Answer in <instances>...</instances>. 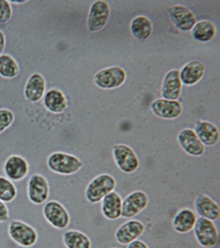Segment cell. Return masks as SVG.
I'll list each match as a JSON object with an SVG mask.
<instances>
[{
	"instance_id": "6da1fadb",
	"label": "cell",
	"mask_w": 220,
	"mask_h": 248,
	"mask_svg": "<svg viewBox=\"0 0 220 248\" xmlns=\"http://www.w3.org/2000/svg\"><path fill=\"white\" fill-rule=\"evenodd\" d=\"M46 164L48 169L53 173L65 176L75 174L84 166V163L76 155L64 152L50 154Z\"/></svg>"
},
{
	"instance_id": "7a4b0ae2",
	"label": "cell",
	"mask_w": 220,
	"mask_h": 248,
	"mask_svg": "<svg viewBox=\"0 0 220 248\" xmlns=\"http://www.w3.org/2000/svg\"><path fill=\"white\" fill-rule=\"evenodd\" d=\"M116 186L117 181L113 175L103 173L94 177L88 184L85 196L89 203H99L104 197L114 191Z\"/></svg>"
},
{
	"instance_id": "3957f363",
	"label": "cell",
	"mask_w": 220,
	"mask_h": 248,
	"mask_svg": "<svg viewBox=\"0 0 220 248\" xmlns=\"http://www.w3.org/2000/svg\"><path fill=\"white\" fill-rule=\"evenodd\" d=\"M8 234L15 244L29 248L37 244L39 234L30 224L19 220H14L8 226Z\"/></svg>"
},
{
	"instance_id": "277c9868",
	"label": "cell",
	"mask_w": 220,
	"mask_h": 248,
	"mask_svg": "<svg viewBox=\"0 0 220 248\" xmlns=\"http://www.w3.org/2000/svg\"><path fill=\"white\" fill-rule=\"evenodd\" d=\"M196 242L201 247L212 248L219 242V232L214 221L198 217L194 228Z\"/></svg>"
},
{
	"instance_id": "5b68a950",
	"label": "cell",
	"mask_w": 220,
	"mask_h": 248,
	"mask_svg": "<svg viewBox=\"0 0 220 248\" xmlns=\"http://www.w3.org/2000/svg\"><path fill=\"white\" fill-rule=\"evenodd\" d=\"M113 160L117 168L123 173H134L140 167V160L134 150L124 144H118L113 146Z\"/></svg>"
},
{
	"instance_id": "8992f818",
	"label": "cell",
	"mask_w": 220,
	"mask_h": 248,
	"mask_svg": "<svg viewBox=\"0 0 220 248\" xmlns=\"http://www.w3.org/2000/svg\"><path fill=\"white\" fill-rule=\"evenodd\" d=\"M43 217L48 223L57 230L67 229L70 224V215L61 202L51 200L45 202L43 209Z\"/></svg>"
},
{
	"instance_id": "52a82bcc",
	"label": "cell",
	"mask_w": 220,
	"mask_h": 248,
	"mask_svg": "<svg viewBox=\"0 0 220 248\" xmlns=\"http://www.w3.org/2000/svg\"><path fill=\"white\" fill-rule=\"evenodd\" d=\"M126 78L125 70L121 67L111 66L97 72L94 77V83L99 88L113 90L122 86Z\"/></svg>"
},
{
	"instance_id": "ba28073f",
	"label": "cell",
	"mask_w": 220,
	"mask_h": 248,
	"mask_svg": "<svg viewBox=\"0 0 220 248\" xmlns=\"http://www.w3.org/2000/svg\"><path fill=\"white\" fill-rule=\"evenodd\" d=\"M27 194L32 204L41 205L47 202L50 195V186L44 175L35 173L29 179Z\"/></svg>"
},
{
	"instance_id": "9c48e42d",
	"label": "cell",
	"mask_w": 220,
	"mask_h": 248,
	"mask_svg": "<svg viewBox=\"0 0 220 248\" xmlns=\"http://www.w3.org/2000/svg\"><path fill=\"white\" fill-rule=\"evenodd\" d=\"M111 16V9L109 3L103 0L94 1L90 7L87 27L88 30L92 32H98L103 30Z\"/></svg>"
},
{
	"instance_id": "30bf717a",
	"label": "cell",
	"mask_w": 220,
	"mask_h": 248,
	"mask_svg": "<svg viewBox=\"0 0 220 248\" xmlns=\"http://www.w3.org/2000/svg\"><path fill=\"white\" fill-rule=\"evenodd\" d=\"M149 197L141 190L132 192L122 200L121 217L132 218L142 213L149 204Z\"/></svg>"
},
{
	"instance_id": "8fae6325",
	"label": "cell",
	"mask_w": 220,
	"mask_h": 248,
	"mask_svg": "<svg viewBox=\"0 0 220 248\" xmlns=\"http://www.w3.org/2000/svg\"><path fill=\"white\" fill-rule=\"evenodd\" d=\"M146 226L143 222L138 220H128L119 226L115 232V239L119 244L128 246L138 240L145 232Z\"/></svg>"
},
{
	"instance_id": "7c38bea8",
	"label": "cell",
	"mask_w": 220,
	"mask_h": 248,
	"mask_svg": "<svg viewBox=\"0 0 220 248\" xmlns=\"http://www.w3.org/2000/svg\"><path fill=\"white\" fill-rule=\"evenodd\" d=\"M5 177L12 182H19L24 180L29 173V165L21 155H14L5 160L3 164Z\"/></svg>"
},
{
	"instance_id": "4fadbf2b",
	"label": "cell",
	"mask_w": 220,
	"mask_h": 248,
	"mask_svg": "<svg viewBox=\"0 0 220 248\" xmlns=\"http://www.w3.org/2000/svg\"><path fill=\"white\" fill-rule=\"evenodd\" d=\"M177 140L183 151L191 156H202L205 153V146L198 139L194 130L191 128L181 130L178 134Z\"/></svg>"
},
{
	"instance_id": "5bb4252c",
	"label": "cell",
	"mask_w": 220,
	"mask_h": 248,
	"mask_svg": "<svg viewBox=\"0 0 220 248\" xmlns=\"http://www.w3.org/2000/svg\"><path fill=\"white\" fill-rule=\"evenodd\" d=\"M169 17L176 28L183 32L192 30L197 22L194 13L183 5H176L169 9Z\"/></svg>"
},
{
	"instance_id": "9a60e30c",
	"label": "cell",
	"mask_w": 220,
	"mask_h": 248,
	"mask_svg": "<svg viewBox=\"0 0 220 248\" xmlns=\"http://www.w3.org/2000/svg\"><path fill=\"white\" fill-rule=\"evenodd\" d=\"M151 109L157 117L167 120L178 118L183 113V107L179 101L163 98L153 101Z\"/></svg>"
},
{
	"instance_id": "2e32d148",
	"label": "cell",
	"mask_w": 220,
	"mask_h": 248,
	"mask_svg": "<svg viewBox=\"0 0 220 248\" xmlns=\"http://www.w3.org/2000/svg\"><path fill=\"white\" fill-rule=\"evenodd\" d=\"M182 86L179 70H170L166 74L162 82V97L168 100H177L181 96Z\"/></svg>"
},
{
	"instance_id": "e0dca14e",
	"label": "cell",
	"mask_w": 220,
	"mask_h": 248,
	"mask_svg": "<svg viewBox=\"0 0 220 248\" xmlns=\"http://www.w3.org/2000/svg\"><path fill=\"white\" fill-rule=\"evenodd\" d=\"M46 83L44 77L39 73H34L27 81L24 89L25 98L31 103H37L43 99L46 93Z\"/></svg>"
},
{
	"instance_id": "ac0fdd59",
	"label": "cell",
	"mask_w": 220,
	"mask_h": 248,
	"mask_svg": "<svg viewBox=\"0 0 220 248\" xmlns=\"http://www.w3.org/2000/svg\"><path fill=\"white\" fill-rule=\"evenodd\" d=\"M194 208L196 214L202 218L215 221L220 217L219 204L210 197L205 194H199L194 201Z\"/></svg>"
},
{
	"instance_id": "d6986e66",
	"label": "cell",
	"mask_w": 220,
	"mask_h": 248,
	"mask_svg": "<svg viewBox=\"0 0 220 248\" xmlns=\"http://www.w3.org/2000/svg\"><path fill=\"white\" fill-rule=\"evenodd\" d=\"M205 71V67L203 62L196 60L189 62L180 71L182 84L186 86H194L201 80Z\"/></svg>"
},
{
	"instance_id": "ffe728a7",
	"label": "cell",
	"mask_w": 220,
	"mask_h": 248,
	"mask_svg": "<svg viewBox=\"0 0 220 248\" xmlns=\"http://www.w3.org/2000/svg\"><path fill=\"white\" fill-rule=\"evenodd\" d=\"M122 199L117 192L113 191L104 197L102 201L101 211L104 218L116 220L122 215Z\"/></svg>"
},
{
	"instance_id": "44dd1931",
	"label": "cell",
	"mask_w": 220,
	"mask_h": 248,
	"mask_svg": "<svg viewBox=\"0 0 220 248\" xmlns=\"http://www.w3.org/2000/svg\"><path fill=\"white\" fill-rule=\"evenodd\" d=\"M43 104L47 111L53 114H61L67 109L68 103L66 95L59 89H50L43 97Z\"/></svg>"
},
{
	"instance_id": "7402d4cb",
	"label": "cell",
	"mask_w": 220,
	"mask_h": 248,
	"mask_svg": "<svg viewBox=\"0 0 220 248\" xmlns=\"http://www.w3.org/2000/svg\"><path fill=\"white\" fill-rule=\"evenodd\" d=\"M198 217L192 210L184 208L173 217L172 226L174 231L179 233H187L194 229Z\"/></svg>"
},
{
	"instance_id": "603a6c76",
	"label": "cell",
	"mask_w": 220,
	"mask_h": 248,
	"mask_svg": "<svg viewBox=\"0 0 220 248\" xmlns=\"http://www.w3.org/2000/svg\"><path fill=\"white\" fill-rule=\"evenodd\" d=\"M194 130L205 146H213L219 142L220 130L212 123L198 121Z\"/></svg>"
},
{
	"instance_id": "cb8c5ba5",
	"label": "cell",
	"mask_w": 220,
	"mask_h": 248,
	"mask_svg": "<svg viewBox=\"0 0 220 248\" xmlns=\"http://www.w3.org/2000/svg\"><path fill=\"white\" fill-rule=\"evenodd\" d=\"M131 31L136 39L140 41L148 39L153 32V25L150 19L146 16H139L131 21Z\"/></svg>"
},
{
	"instance_id": "d4e9b609",
	"label": "cell",
	"mask_w": 220,
	"mask_h": 248,
	"mask_svg": "<svg viewBox=\"0 0 220 248\" xmlns=\"http://www.w3.org/2000/svg\"><path fill=\"white\" fill-rule=\"evenodd\" d=\"M63 244L66 248H91V239L77 230H68L62 236Z\"/></svg>"
},
{
	"instance_id": "484cf974",
	"label": "cell",
	"mask_w": 220,
	"mask_h": 248,
	"mask_svg": "<svg viewBox=\"0 0 220 248\" xmlns=\"http://www.w3.org/2000/svg\"><path fill=\"white\" fill-rule=\"evenodd\" d=\"M216 28L214 23L207 20L196 22L192 29V37L201 43H208L215 37Z\"/></svg>"
},
{
	"instance_id": "4316f807",
	"label": "cell",
	"mask_w": 220,
	"mask_h": 248,
	"mask_svg": "<svg viewBox=\"0 0 220 248\" xmlns=\"http://www.w3.org/2000/svg\"><path fill=\"white\" fill-rule=\"evenodd\" d=\"M20 68L17 62L10 54L0 55V77L14 79L19 75Z\"/></svg>"
},
{
	"instance_id": "83f0119b",
	"label": "cell",
	"mask_w": 220,
	"mask_h": 248,
	"mask_svg": "<svg viewBox=\"0 0 220 248\" xmlns=\"http://www.w3.org/2000/svg\"><path fill=\"white\" fill-rule=\"evenodd\" d=\"M17 189L14 183L4 176H0V200L5 203H10L15 200Z\"/></svg>"
},
{
	"instance_id": "f1b7e54d",
	"label": "cell",
	"mask_w": 220,
	"mask_h": 248,
	"mask_svg": "<svg viewBox=\"0 0 220 248\" xmlns=\"http://www.w3.org/2000/svg\"><path fill=\"white\" fill-rule=\"evenodd\" d=\"M15 121V115L8 108H0V134L10 128Z\"/></svg>"
},
{
	"instance_id": "f546056e",
	"label": "cell",
	"mask_w": 220,
	"mask_h": 248,
	"mask_svg": "<svg viewBox=\"0 0 220 248\" xmlns=\"http://www.w3.org/2000/svg\"><path fill=\"white\" fill-rule=\"evenodd\" d=\"M12 7L10 1L0 0V24H5L12 17Z\"/></svg>"
},
{
	"instance_id": "4dcf8cb0",
	"label": "cell",
	"mask_w": 220,
	"mask_h": 248,
	"mask_svg": "<svg viewBox=\"0 0 220 248\" xmlns=\"http://www.w3.org/2000/svg\"><path fill=\"white\" fill-rule=\"evenodd\" d=\"M10 219V211L6 203L0 200V223H5Z\"/></svg>"
},
{
	"instance_id": "1f68e13d",
	"label": "cell",
	"mask_w": 220,
	"mask_h": 248,
	"mask_svg": "<svg viewBox=\"0 0 220 248\" xmlns=\"http://www.w3.org/2000/svg\"><path fill=\"white\" fill-rule=\"evenodd\" d=\"M127 248H149L147 244L145 243L144 241L137 240L132 242L127 246Z\"/></svg>"
},
{
	"instance_id": "d6a6232c",
	"label": "cell",
	"mask_w": 220,
	"mask_h": 248,
	"mask_svg": "<svg viewBox=\"0 0 220 248\" xmlns=\"http://www.w3.org/2000/svg\"><path fill=\"white\" fill-rule=\"evenodd\" d=\"M5 46H6V37L4 32L0 30V55H1L4 51Z\"/></svg>"
},
{
	"instance_id": "836d02e7",
	"label": "cell",
	"mask_w": 220,
	"mask_h": 248,
	"mask_svg": "<svg viewBox=\"0 0 220 248\" xmlns=\"http://www.w3.org/2000/svg\"><path fill=\"white\" fill-rule=\"evenodd\" d=\"M11 3H15V4H23V3L28 2V1H19V0H17V1H10Z\"/></svg>"
},
{
	"instance_id": "e575fe53",
	"label": "cell",
	"mask_w": 220,
	"mask_h": 248,
	"mask_svg": "<svg viewBox=\"0 0 220 248\" xmlns=\"http://www.w3.org/2000/svg\"></svg>"
}]
</instances>
